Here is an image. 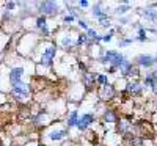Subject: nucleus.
Returning a JSON list of instances; mask_svg holds the SVG:
<instances>
[{
  "mask_svg": "<svg viewBox=\"0 0 157 146\" xmlns=\"http://www.w3.org/2000/svg\"><path fill=\"white\" fill-rule=\"evenodd\" d=\"M116 94H118V91H116L115 85H112L110 82L107 85H104V86H98V91H96L98 99L102 101V102H109V101L115 99Z\"/></svg>",
  "mask_w": 157,
  "mask_h": 146,
  "instance_id": "obj_8",
  "label": "nucleus"
},
{
  "mask_svg": "<svg viewBox=\"0 0 157 146\" xmlns=\"http://www.w3.org/2000/svg\"><path fill=\"white\" fill-rule=\"evenodd\" d=\"M96 75H98V72L86 71V72H83V74H82V77H80L82 86H83L86 91H90V93H91V90H93V88H94V85H96Z\"/></svg>",
  "mask_w": 157,
  "mask_h": 146,
  "instance_id": "obj_12",
  "label": "nucleus"
},
{
  "mask_svg": "<svg viewBox=\"0 0 157 146\" xmlns=\"http://www.w3.org/2000/svg\"><path fill=\"white\" fill-rule=\"evenodd\" d=\"M24 74H25V68H24V66H14V68H11L10 74H8L10 86H16L17 83H21L22 79H24Z\"/></svg>",
  "mask_w": 157,
  "mask_h": 146,
  "instance_id": "obj_10",
  "label": "nucleus"
},
{
  "mask_svg": "<svg viewBox=\"0 0 157 146\" xmlns=\"http://www.w3.org/2000/svg\"><path fill=\"white\" fill-rule=\"evenodd\" d=\"M120 115L113 109H104L102 110V123L104 124H118Z\"/></svg>",
  "mask_w": 157,
  "mask_h": 146,
  "instance_id": "obj_13",
  "label": "nucleus"
},
{
  "mask_svg": "<svg viewBox=\"0 0 157 146\" xmlns=\"http://www.w3.org/2000/svg\"><path fill=\"white\" fill-rule=\"evenodd\" d=\"M155 82H157V69H151L146 74H143V82H141L143 88H149L151 90Z\"/></svg>",
  "mask_w": 157,
  "mask_h": 146,
  "instance_id": "obj_15",
  "label": "nucleus"
},
{
  "mask_svg": "<svg viewBox=\"0 0 157 146\" xmlns=\"http://www.w3.org/2000/svg\"><path fill=\"white\" fill-rule=\"evenodd\" d=\"M75 5H77L78 8H82V10H85V8L91 6V3H90V2H86V0H78V2H75Z\"/></svg>",
  "mask_w": 157,
  "mask_h": 146,
  "instance_id": "obj_26",
  "label": "nucleus"
},
{
  "mask_svg": "<svg viewBox=\"0 0 157 146\" xmlns=\"http://www.w3.org/2000/svg\"><path fill=\"white\" fill-rule=\"evenodd\" d=\"M151 91L154 93V94H157V82H155V83L152 85V88H151Z\"/></svg>",
  "mask_w": 157,
  "mask_h": 146,
  "instance_id": "obj_32",
  "label": "nucleus"
},
{
  "mask_svg": "<svg viewBox=\"0 0 157 146\" xmlns=\"http://www.w3.org/2000/svg\"><path fill=\"white\" fill-rule=\"evenodd\" d=\"M104 5H105L104 2H98V3H94L93 6H91V16H93L96 21L109 17V10L104 8Z\"/></svg>",
  "mask_w": 157,
  "mask_h": 146,
  "instance_id": "obj_14",
  "label": "nucleus"
},
{
  "mask_svg": "<svg viewBox=\"0 0 157 146\" xmlns=\"http://www.w3.org/2000/svg\"><path fill=\"white\" fill-rule=\"evenodd\" d=\"M78 116H80V112H78L77 109H71V110L68 112V116H66V124H64L68 130H71V129H74V127L77 126Z\"/></svg>",
  "mask_w": 157,
  "mask_h": 146,
  "instance_id": "obj_16",
  "label": "nucleus"
},
{
  "mask_svg": "<svg viewBox=\"0 0 157 146\" xmlns=\"http://www.w3.org/2000/svg\"><path fill=\"white\" fill-rule=\"evenodd\" d=\"M68 137H69V130L66 129V126H61V123L57 121L43 130L41 143L44 146H60L61 143L68 141Z\"/></svg>",
  "mask_w": 157,
  "mask_h": 146,
  "instance_id": "obj_2",
  "label": "nucleus"
},
{
  "mask_svg": "<svg viewBox=\"0 0 157 146\" xmlns=\"http://www.w3.org/2000/svg\"><path fill=\"white\" fill-rule=\"evenodd\" d=\"M113 39V35L109 32V33H105V35H102V38H101V43H110Z\"/></svg>",
  "mask_w": 157,
  "mask_h": 146,
  "instance_id": "obj_27",
  "label": "nucleus"
},
{
  "mask_svg": "<svg viewBox=\"0 0 157 146\" xmlns=\"http://www.w3.org/2000/svg\"><path fill=\"white\" fill-rule=\"evenodd\" d=\"M57 55H58V49L54 44V41L52 39H41L39 44L36 46L32 58L35 60L38 69L43 68L44 72H50V69L55 64Z\"/></svg>",
  "mask_w": 157,
  "mask_h": 146,
  "instance_id": "obj_1",
  "label": "nucleus"
},
{
  "mask_svg": "<svg viewBox=\"0 0 157 146\" xmlns=\"http://www.w3.org/2000/svg\"><path fill=\"white\" fill-rule=\"evenodd\" d=\"M129 22V17H120V25H126Z\"/></svg>",
  "mask_w": 157,
  "mask_h": 146,
  "instance_id": "obj_30",
  "label": "nucleus"
},
{
  "mask_svg": "<svg viewBox=\"0 0 157 146\" xmlns=\"http://www.w3.org/2000/svg\"><path fill=\"white\" fill-rule=\"evenodd\" d=\"M107 83H109V75L105 72H98V75H96V85L98 86H104Z\"/></svg>",
  "mask_w": 157,
  "mask_h": 146,
  "instance_id": "obj_22",
  "label": "nucleus"
},
{
  "mask_svg": "<svg viewBox=\"0 0 157 146\" xmlns=\"http://www.w3.org/2000/svg\"><path fill=\"white\" fill-rule=\"evenodd\" d=\"M10 93L14 101L21 102V104H27L33 94V86L30 83H25V82H21L17 83L16 86H11L10 88Z\"/></svg>",
  "mask_w": 157,
  "mask_h": 146,
  "instance_id": "obj_4",
  "label": "nucleus"
},
{
  "mask_svg": "<svg viewBox=\"0 0 157 146\" xmlns=\"http://www.w3.org/2000/svg\"><path fill=\"white\" fill-rule=\"evenodd\" d=\"M36 6V13L38 14H43L47 19L54 17L60 13V3L58 2H52V0H46V2H35Z\"/></svg>",
  "mask_w": 157,
  "mask_h": 146,
  "instance_id": "obj_5",
  "label": "nucleus"
},
{
  "mask_svg": "<svg viewBox=\"0 0 157 146\" xmlns=\"http://www.w3.org/2000/svg\"><path fill=\"white\" fill-rule=\"evenodd\" d=\"M98 24L101 25V27H104V29H110V27H112L110 16H109V17H104V19H99V21H98Z\"/></svg>",
  "mask_w": 157,
  "mask_h": 146,
  "instance_id": "obj_24",
  "label": "nucleus"
},
{
  "mask_svg": "<svg viewBox=\"0 0 157 146\" xmlns=\"http://www.w3.org/2000/svg\"><path fill=\"white\" fill-rule=\"evenodd\" d=\"M143 85H141V82L140 80H127V83H126V88H124V91H126V94L129 96V98H138V96H141L143 94Z\"/></svg>",
  "mask_w": 157,
  "mask_h": 146,
  "instance_id": "obj_9",
  "label": "nucleus"
},
{
  "mask_svg": "<svg viewBox=\"0 0 157 146\" xmlns=\"http://www.w3.org/2000/svg\"><path fill=\"white\" fill-rule=\"evenodd\" d=\"M88 41H90V39H88V36H86L85 32H78V33H77V36H75V46H77V47L86 46Z\"/></svg>",
  "mask_w": 157,
  "mask_h": 146,
  "instance_id": "obj_20",
  "label": "nucleus"
},
{
  "mask_svg": "<svg viewBox=\"0 0 157 146\" xmlns=\"http://www.w3.org/2000/svg\"><path fill=\"white\" fill-rule=\"evenodd\" d=\"M75 21H77V19H75L74 16L68 14V13L64 11V16L61 17V24H63V27H68V29H69V27H71V25H72Z\"/></svg>",
  "mask_w": 157,
  "mask_h": 146,
  "instance_id": "obj_21",
  "label": "nucleus"
},
{
  "mask_svg": "<svg viewBox=\"0 0 157 146\" xmlns=\"http://www.w3.org/2000/svg\"><path fill=\"white\" fill-rule=\"evenodd\" d=\"M140 14L149 22H157V8H152L151 5L145 6L143 10H140Z\"/></svg>",
  "mask_w": 157,
  "mask_h": 146,
  "instance_id": "obj_17",
  "label": "nucleus"
},
{
  "mask_svg": "<svg viewBox=\"0 0 157 146\" xmlns=\"http://www.w3.org/2000/svg\"><path fill=\"white\" fill-rule=\"evenodd\" d=\"M25 146H44V144H43L41 141H35V143H27Z\"/></svg>",
  "mask_w": 157,
  "mask_h": 146,
  "instance_id": "obj_31",
  "label": "nucleus"
},
{
  "mask_svg": "<svg viewBox=\"0 0 157 146\" xmlns=\"http://www.w3.org/2000/svg\"><path fill=\"white\" fill-rule=\"evenodd\" d=\"M154 66H157V54L154 55Z\"/></svg>",
  "mask_w": 157,
  "mask_h": 146,
  "instance_id": "obj_34",
  "label": "nucleus"
},
{
  "mask_svg": "<svg viewBox=\"0 0 157 146\" xmlns=\"http://www.w3.org/2000/svg\"><path fill=\"white\" fill-rule=\"evenodd\" d=\"M130 10H132V3H130L129 0H124V2H123L121 5H118L116 8H113V14L123 17V16L126 14V13H129Z\"/></svg>",
  "mask_w": 157,
  "mask_h": 146,
  "instance_id": "obj_19",
  "label": "nucleus"
},
{
  "mask_svg": "<svg viewBox=\"0 0 157 146\" xmlns=\"http://www.w3.org/2000/svg\"><path fill=\"white\" fill-rule=\"evenodd\" d=\"M118 72V69L115 68V66H107V71H105V74L109 75V74H116Z\"/></svg>",
  "mask_w": 157,
  "mask_h": 146,
  "instance_id": "obj_29",
  "label": "nucleus"
},
{
  "mask_svg": "<svg viewBox=\"0 0 157 146\" xmlns=\"http://www.w3.org/2000/svg\"><path fill=\"white\" fill-rule=\"evenodd\" d=\"M94 123H96V113L94 112H83L78 116V121H77L75 127L78 132H86Z\"/></svg>",
  "mask_w": 157,
  "mask_h": 146,
  "instance_id": "obj_7",
  "label": "nucleus"
},
{
  "mask_svg": "<svg viewBox=\"0 0 157 146\" xmlns=\"http://www.w3.org/2000/svg\"><path fill=\"white\" fill-rule=\"evenodd\" d=\"M134 64L140 69H152L154 68V55H149V54H141L135 58Z\"/></svg>",
  "mask_w": 157,
  "mask_h": 146,
  "instance_id": "obj_11",
  "label": "nucleus"
},
{
  "mask_svg": "<svg viewBox=\"0 0 157 146\" xmlns=\"http://www.w3.org/2000/svg\"><path fill=\"white\" fill-rule=\"evenodd\" d=\"M16 6H17V3H16V2H6V3H5V10H6V11H10V13H11L13 10H14Z\"/></svg>",
  "mask_w": 157,
  "mask_h": 146,
  "instance_id": "obj_28",
  "label": "nucleus"
},
{
  "mask_svg": "<svg viewBox=\"0 0 157 146\" xmlns=\"http://www.w3.org/2000/svg\"><path fill=\"white\" fill-rule=\"evenodd\" d=\"M77 25H78V29H82L83 32H86V30L90 29L88 22H86L85 19H82V17H78V19H77Z\"/></svg>",
  "mask_w": 157,
  "mask_h": 146,
  "instance_id": "obj_25",
  "label": "nucleus"
},
{
  "mask_svg": "<svg viewBox=\"0 0 157 146\" xmlns=\"http://www.w3.org/2000/svg\"><path fill=\"white\" fill-rule=\"evenodd\" d=\"M134 27L137 29V36L134 38L135 41H138V43H146V41H149L148 32H146V27H145V25H141L140 22H137Z\"/></svg>",
  "mask_w": 157,
  "mask_h": 146,
  "instance_id": "obj_18",
  "label": "nucleus"
},
{
  "mask_svg": "<svg viewBox=\"0 0 157 146\" xmlns=\"http://www.w3.org/2000/svg\"><path fill=\"white\" fill-rule=\"evenodd\" d=\"M54 44L57 46V49H61L64 52H69L72 49H75V36H72V30L68 27H60L55 30L54 33Z\"/></svg>",
  "mask_w": 157,
  "mask_h": 146,
  "instance_id": "obj_3",
  "label": "nucleus"
},
{
  "mask_svg": "<svg viewBox=\"0 0 157 146\" xmlns=\"http://www.w3.org/2000/svg\"><path fill=\"white\" fill-rule=\"evenodd\" d=\"M154 123L157 124V110H155V113H154Z\"/></svg>",
  "mask_w": 157,
  "mask_h": 146,
  "instance_id": "obj_33",
  "label": "nucleus"
},
{
  "mask_svg": "<svg viewBox=\"0 0 157 146\" xmlns=\"http://www.w3.org/2000/svg\"><path fill=\"white\" fill-rule=\"evenodd\" d=\"M55 116L52 115V113H49L47 110H39V112H36L33 116H32V123H33V126L35 127H49L50 124H54L55 123Z\"/></svg>",
  "mask_w": 157,
  "mask_h": 146,
  "instance_id": "obj_6",
  "label": "nucleus"
},
{
  "mask_svg": "<svg viewBox=\"0 0 157 146\" xmlns=\"http://www.w3.org/2000/svg\"><path fill=\"white\" fill-rule=\"evenodd\" d=\"M134 41H135L134 38H121L120 41H118V47H120V49H124L126 46H129V44H132Z\"/></svg>",
  "mask_w": 157,
  "mask_h": 146,
  "instance_id": "obj_23",
  "label": "nucleus"
}]
</instances>
